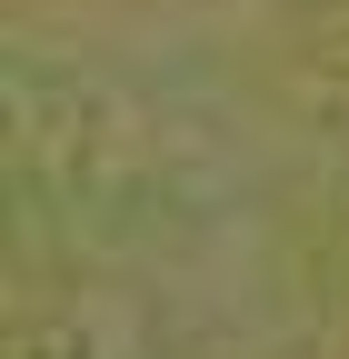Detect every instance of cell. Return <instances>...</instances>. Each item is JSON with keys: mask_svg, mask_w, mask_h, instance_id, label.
<instances>
[]
</instances>
